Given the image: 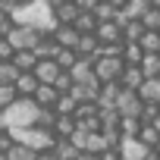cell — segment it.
<instances>
[{
	"label": "cell",
	"instance_id": "1",
	"mask_svg": "<svg viewBox=\"0 0 160 160\" xmlns=\"http://www.w3.org/2000/svg\"><path fill=\"white\" fill-rule=\"evenodd\" d=\"M38 113H41V107L35 104V98H22L16 107H10V110H3L0 113V129H35L38 126Z\"/></svg>",
	"mask_w": 160,
	"mask_h": 160
},
{
	"label": "cell",
	"instance_id": "2",
	"mask_svg": "<svg viewBox=\"0 0 160 160\" xmlns=\"http://www.w3.org/2000/svg\"><path fill=\"white\" fill-rule=\"evenodd\" d=\"M16 132V129H13ZM16 141L19 144H25V148H32L35 154H44V151H53L57 148V135L53 132H47V129H19L16 132Z\"/></svg>",
	"mask_w": 160,
	"mask_h": 160
},
{
	"label": "cell",
	"instance_id": "3",
	"mask_svg": "<svg viewBox=\"0 0 160 160\" xmlns=\"http://www.w3.org/2000/svg\"><path fill=\"white\" fill-rule=\"evenodd\" d=\"M94 69H98L101 85H110V82H119V78H122L126 60L122 57H101V60H94Z\"/></svg>",
	"mask_w": 160,
	"mask_h": 160
},
{
	"label": "cell",
	"instance_id": "4",
	"mask_svg": "<svg viewBox=\"0 0 160 160\" xmlns=\"http://www.w3.org/2000/svg\"><path fill=\"white\" fill-rule=\"evenodd\" d=\"M41 38H44V32L41 28H35V25H16V32L7 38L16 50H35L38 44H41Z\"/></svg>",
	"mask_w": 160,
	"mask_h": 160
},
{
	"label": "cell",
	"instance_id": "5",
	"mask_svg": "<svg viewBox=\"0 0 160 160\" xmlns=\"http://www.w3.org/2000/svg\"><path fill=\"white\" fill-rule=\"evenodd\" d=\"M116 110H119L122 119H141L144 101H141L138 91H126V88H122V94H119V101H116Z\"/></svg>",
	"mask_w": 160,
	"mask_h": 160
},
{
	"label": "cell",
	"instance_id": "6",
	"mask_svg": "<svg viewBox=\"0 0 160 160\" xmlns=\"http://www.w3.org/2000/svg\"><path fill=\"white\" fill-rule=\"evenodd\" d=\"M35 75H38V82H41V85H57V78L63 75V69H60L57 60H41L38 69H35Z\"/></svg>",
	"mask_w": 160,
	"mask_h": 160
},
{
	"label": "cell",
	"instance_id": "7",
	"mask_svg": "<svg viewBox=\"0 0 160 160\" xmlns=\"http://www.w3.org/2000/svg\"><path fill=\"white\" fill-rule=\"evenodd\" d=\"M53 38H57V44H60V47H66V50H78L82 32H78L75 25H60V28L53 32Z\"/></svg>",
	"mask_w": 160,
	"mask_h": 160
},
{
	"label": "cell",
	"instance_id": "8",
	"mask_svg": "<svg viewBox=\"0 0 160 160\" xmlns=\"http://www.w3.org/2000/svg\"><path fill=\"white\" fill-rule=\"evenodd\" d=\"M144 82H148V75L141 72V66H126V72H122V78H119V85H122L126 91H141Z\"/></svg>",
	"mask_w": 160,
	"mask_h": 160
},
{
	"label": "cell",
	"instance_id": "9",
	"mask_svg": "<svg viewBox=\"0 0 160 160\" xmlns=\"http://www.w3.org/2000/svg\"><path fill=\"white\" fill-rule=\"evenodd\" d=\"M98 38H101V44H126V35H122L119 22H104L98 28Z\"/></svg>",
	"mask_w": 160,
	"mask_h": 160
},
{
	"label": "cell",
	"instance_id": "10",
	"mask_svg": "<svg viewBox=\"0 0 160 160\" xmlns=\"http://www.w3.org/2000/svg\"><path fill=\"white\" fill-rule=\"evenodd\" d=\"M148 151H151V148H144L138 138H126V141L119 144L122 160H144V157H148Z\"/></svg>",
	"mask_w": 160,
	"mask_h": 160
},
{
	"label": "cell",
	"instance_id": "11",
	"mask_svg": "<svg viewBox=\"0 0 160 160\" xmlns=\"http://www.w3.org/2000/svg\"><path fill=\"white\" fill-rule=\"evenodd\" d=\"M60 50H63V47L57 44V38H53V35H44V38H41V44L35 47L38 60H57V57H60Z\"/></svg>",
	"mask_w": 160,
	"mask_h": 160
},
{
	"label": "cell",
	"instance_id": "12",
	"mask_svg": "<svg viewBox=\"0 0 160 160\" xmlns=\"http://www.w3.org/2000/svg\"><path fill=\"white\" fill-rule=\"evenodd\" d=\"M119 94H122V85H119V82H110V85H104V88H101V101H98V107H101V110H110V107H116Z\"/></svg>",
	"mask_w": 160,
	"mask_h": 160
},
{
	"label": "cell",
	"instance_id": "13",
	"mask_svg": "<svg viewBox=\"0 0 160 160\" xmlns=\"http://www.w3.org/2000/svg\"><path fill=\"white\" fill-rule=\"evenodd\" d=\"M107 151H110V141H107V135H104V132H94V135H88V138H85V154L104 157Z\"/></svg>",
	"mask_w": 160,
	"mask_h": 160
},
{
	"label": "cell",
	"instance_id": "14",
	"mask_svg": "<svg viewBox=\"0 0 160 160\" xmlns=\"http://www.w3.org/2000/svg\"><path fill=\"white\" fill-rule=\"evenodd\" d=\"M98 53H101V38L98 35H82V41H78V57L98 60Z\"/></svg>",
	"mask_w": 160,
	"mask_h": 160
},
{
	"label": "cell",
	"instance_id": "15",
	"mask_svg": "<svg viewBox=\"0 0 160 160\" xmlns=\"http://www.w3.org/2000/svg\"><path fill=\"white\" fill-rule=\"evenodd\" d=\"M16 88H19L22 98H35L38 88H41V82H38V75H35V72H22V78L16 82Z\"/></svg>",
	"mask_w": 160,
	"mask_h": 160
},
{
	"label": "cell",
	"instance_id": "16",
	"mask_svg": "<svg viewBox=\"0 0 160 160\" xmlns=\"http://www.w3.org/2000/svg\"><path fill=\"white\" fill-rule=\"evenodd\" d=\"M19 101H22V94H19L16 85H0V113L10 110V107H16Z\"/></svg>",
	"mask_w": 160,
	"mask_h": 160
},
{
	"label": "cell",
	"instance_id": "17",
	"mask_svg": "<svg viewBox=\"0 0 160 160\" xmlns=\"http://www.w3.org/2000/svg\"><path fill=\"white\" fill-rule=\"evenodd\" d=\"M53 151H57L60 160H78V154H82V151L75 148L72 138H57V148H53Z\"/></svg>",
	"mask_w": 160,
	"mask_h": 160
},
{
	"label": "cell",
	"instance_id": "18",
	"mask_svg": "<svg viewBox=\"0 0 160 160\" xmlns=\"http://www.w3.org/2000/svg\"><path fill=\"white\" fill-rule=\"evenodd\" d=\"M78 16H82L78 3H63V7L57 10V19H60V25H75V22H78Z\"/></svg>",
	"mask_w": 160,
	"mask_h": 160
},
{
	"label": "cell",
	"instance_id": "19",
	"mask_svg": "<svg viewBox=\"0 0 160 160\" xmlns=\"http://www.w3.org/2000/svg\"><path fill=\"white\" fill-rule=\"evenodd\" d=\"M13 63H16V66H19V69H22V72H35V69H38V63H41V60H38V53H35V50H19V53H16V60H13Z\"/></svg>",
	"mask_w": 160,
	"mask_h": 160
},
{
	"label": "cell",
	"instance_id": "20",
	"mask_svg": "<svg viewBox=\"0 0 160 160\" xmlns=\"http://www.w3.org/2000/svg\"><path fill=\"white\" fill-rule=\"evenodd\" d=\"M138 94H141L144 104H160V78H148Z\"/></svg>",
	"mask_w": 160,
	"mask_h": 160
},
{
	"label": "cell",
	"instance_id": "21",
	"mask_svg": "<svg viewBox=\"0 0 160 160\" xmlns=\"http://www.w3.org/2000/svg\"><path fill=\"white\" fill-rule=\"evenodd\" d=\"M22 78V69L16 63H0V85H16Z\"/></svg>",
	"mask_w": 160,
	"mask_h": 160
},
{
	"label": "cell",
	"instance_id": "22",
	"mask_svg": "<svg viewBox=\"0 0 160 160\" xmlns=\"http://www.w3.org/2000/svg\"><path fill=\"white\" fill-rule=\"evenodd\" d=\"M144 47L141 44H126V50H122V60H126V66H141L144 63Z\"/></svg>",
	"mask_w": 160,
	"mask_h": 160
},
{
	"label": "cell",
	"instance_id": "23",
	"mask_svg": "<svg viewBox=\"0 0 160 160\" xmlns=\"http://www.w3.org/2000/svg\"><path fill=\"white\" fill-rule=\"evenodd\" d=\"M75 132H78V122H75V116H60V122H57L53 135H57V138H72Z\"/></svg>",
	"mask_w": 160,
	"mask_h": 160
},
{
	"label": "cell",
	"instance_id": "24",
	"mask_svg": "<svg viewBox=\"0 0 160 160\" xmlns=\"http://www.w3.org/2000/svg\"><path fill=\"white\" fill-rule=\"evenodd\" d=\"M141 72L148 78H160V53H148L144 63H141Z\"/></svg>",
	"mask_w": 160,
	"mask_h": 160
},
{
	"label": "cell",
	"instance_id": "25",
	"mask_svg": "<svg viewBox=\"0 0 160 160\" xmlns=\"http://www.w3.org/2000/svg\"><path fill=\"white\" fill-rule=\"evenodd\" d=\"M141 129H144V122H141V119H122V126H119L122 141H126V138H138V135H141Z\"/></svg>",
	"mask_w": 160,
	"mask_h": 160
},
{
	"label": "cell",
	"instance_id": "26",
	"mask_svg": "<svg viewBox=\"0 0 160 160\" xmlns=\"http://www.w3.org/2000/svg\"><path fill=\"white\" fill-rule=\"evenodd\" d=\"M138 141H141L144 148H157V144H160V129H157V126H144L141 135H138Z\"/></svg>",
	"mask_w": 160,
	"mask_h": 160
},
{
	"label": "cell",
	"instance_id": "27",
	"mask_svg": "<svg viewBox=\"0 0 160 160\" xmlns=\"http://www.w3.org/2000/svg\"><path fill=\"white\" fill-rule=\"evenodd\" d=\"M16 144H19V141H16V132H13V129H0V157H7Z\"/></svg>",
	"mask_w": 160,
	"mask_h": 160
},
{
	"label": "cell",
	"instance_id": "28",
	"mask_svg": "<svg viewBox=\"0 0 160 160\" xmlns=\"http://www.w3.org/2000/svg\"><path fill=\"white\" fill-rule=\"evenodd\" d=\"M94 16H98V22L104 25V22H116V16H119V10H116L113 3H101V7L94 10Z\"/></svg>",
	"mask_w": 160,
	"mask_h": 160
},
{
	"label": "cell",
	"instance_id": "29",
	"mask_svg": "<svg viewBox=\"0 0 160 160\" xmlns=\"http://www.w3.org/2000/svg\"><path fill=\"white\" fill-rule=\"evenodd\" d=\"M75 110H78V101H75L72 94H63L60 104H57V113H60V116H75Z\"/></svg>",
	"mask_w": 160,
	"mask_h": 160
},
{
	"label": "cell",
	"instance_id": "30",
	"mask_svg": "<svg viewBox=\"0 0 160 160\" xmlns=\"http://www.w3.org/2000/svg\"><path fill=\"white\" fill-rule=\"evenodd\" d=\"M101 116V107L98 104H78V110H75V119L82 122V119H98Z\"/></svg>",
	"mask_w": 160,
	"mask_h": 160
},
{
	"label": "cell",
	"instance_id": "31",
	"mask_svg": "<svg viewBox=\"0 0 160 160\" xmlns=\"http://www.w3.org/2000/svg\"><path fill=\"white\" fill-rule=\"evenodd\" d=\"M141 47H144V53H160V32H148L141 38Z\"/></svg>",
	"mask_w": 160,
	"mask_h": 160
},
{
	"label": "cell",
	"instance_id": "32",
	"mask_svg": "<svg viewBox=\"0 0 160 160\" xmlns=\"http://www.w3.org/2000/svg\"><path fill=\"white\" fill-rule=\"evenodd\" d=\"M7 160H38V154H35L32 148H25V144H16V148L7 154Z\"/></svg>",
	"mask_w": 160,
	"mask_h": 160
},
{
	"label": "cell",
	"instance_id": "33",
	"mask_svg": "<svg viewBox=\"0 0 160 160\" xmlns=\"http://www.w3.org/2000/svg\"><path fill=\"white\" fill-rule=\"evenodd\" d=\"M60 94H72V88H75V78H72V72H63L60 78H57V85H53Z\"/></svg>",
	"mask_w": 160,
	"mask_h": 160
},
{
	"label": "cell",
	"instance_id": "34",
	"mask_svg": "<svg viewBox=\"0 0 160 160\" xmlns=\"http://www.w3.org/2000/svg\"><path fill=\"white\" fill-rule=\"evenodd\" d=\"M16 25H19V22H16L13 16H0V38H10V35L16 32Z\"/></svg>",
	"mask_w": 160,
	"mask_h": 160
},
{
	"label": "cell",
	"instance_id": "35",
	"mask_svg": "<svg viewBox=\"0 0 160 160\" xmlns=\"http://www.w3.org/2000/svg\"><path fill=\"white\" fill-rule=\"evenodd\" d=\"M141 22H144V28H148V32H160V10H151Z\"/></svg>",
	"mask_w": 160,
	"mask_h": 160
},
{
	"label": "cell",
	"instance_id": "36",
	"mask_svg": "<svg viewBox=\"0 0 160 160\" xmlns=\"http://www.w3.org/2000/svg\"><path fill=\"white\" fill-rule=\"evenodd\" d=\"M19 13V0H0V16H16Z\"/></svg>",
	"mask_w": 160,
	"mask_h": 160
},
{
	"label": "cell",
	"instance_id": "37",
	"mask_svg": "<svg viewBox=\"0 0 160 160\" xmlns=\"http://www.w3.org/2000/svg\"><path fill=\"white\" fill-rule=\"evenodd\" d=\"M75 3H78V10H82V13H94V10L101 7V0H75Z\"/></svg>",
	"mask_w": 160,
	"mask_h": 160
},
{
	"label": "cell",
	"instance_id": "38",
	"mask_svg": "<svg viewBox=\"0 0 160 160\" xmlns=\"http://www.w3.org/2000/svg\"><path fill=\"white\" fill-rule=\"evenodd\" d=\"M101 160H122V154H119V148H110V151H107Z\"/></svg>",
	"mask_w": 160,
	"mask_h": 160
},
{
	"label": "cell",
	"instance_id": "39",
	"mask_svg": "<svg viewBox=\"0 0 160 160\" xmlns=\"http://www.w3.org/2000/svg\"><path fill=\"white\" fill-rule=\"evenodd\" d=\"M38 160H60V157H57V151H44V154H38Z\"/></svg>",
	"mask_w": 160,
	"mask_h": 160
},
{
	"label": "cell",
	"instance_id": "40",
	"mask_svg": "<svg viewBox=\"0 0 160 160\" xmlns=\"http://www.w3.org/2000/svg\"><path fill=\"white\" fill-rule=\"evenodd\" d=\"M144 160H160V151H157V148H151V151H148V157H144Z\"/></svg>",
	"mask_w": 160,
	"mask_h": 160
},
{
	"label": "cell",
	"instance_id": "41",
	"mask_svg": "<svg viewBox=\"0 0 160 160\" xmlns=\"http://www.w3.org/2000/svg\"><path fill=\"white\" fill-rule=\"evenodd\" d=\"M78 160H101V157H94V154H85V151H82V154H78Z\"/></svg>",
	"mask_w": 160,
	"mask_h": 160
},
{
	"label": "cell",
	"instance_id": "42",
	"mask_svg": "<svg viewBox=\"0 0 160 160\" xmlns=\"http://www.w3.org/2000/svg\"><path fill=\"white\" fill-rule=\"evenodd\" d=\"M28 3H38V0H19V7H28Z\"/></svg>",
	"mask_w": 160,
	"mask_h": 160
},
{
	"label": "cell",
	"instance_id": "43",
	"mask_svg": "<svg viewBox=\"0 0 160 160\" xmlns=\"http://www.w3.org/2000/svg\"><path fill=\"white\" fill-rule=\"evenodd\" d=\"M151 7H154V10H160V0H151Z\"/></svg>",
	"mask_w": 160,
	"mask_h": 160
},
{
	"label": "cell",
	"instance_id": "44",
	"mask_svg": "<svg viewBox=\"0 0 160 160\" xmlns=\"http://www.w3.org/2000/svg\"><path fill=\"white\" fill-rule=\"evenodd\" d=\"M66 3H75V0H66Z\"/></svg>",
	"mask_w": 160,
	"mask_h": 160
},
{
	"label": "cell",
	"instance_id": "45",
	"mask_svg": "<svg viewBox=\"0 0 160 160\" xmlns=\"http://www.w3.org/2000/svg\"><path fill=\"white\" fill-rule=\"evenodd\" d=\"M0 160H7V157H0Z\"/></svg>",
	"mask_w": 160,
	"mask_h": 160
},
{
	"label": "cell",
	"instance_id": "46",
	"mask_svg": "<svg viewBox=\"0 0 160 160\" xmlns=\"http://www.w3.org/2000/svg\"><path fill=\"white\" fill-rule=\"evenodd\" d=\"M157 151H160V144H157Z\"/></svg>",
	"mask_w": 160,
	"mask_h": 160
}]
</instances>
